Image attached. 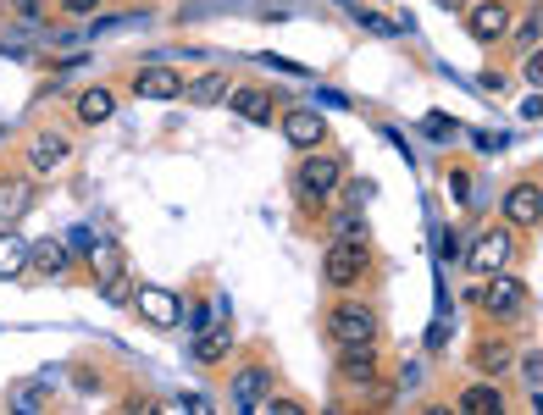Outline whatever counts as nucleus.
Segmentation results:
<instances>
[{
    "label": "nucleus",
    "instance_id": "f3484780",
    "mask_svg": "<svg viewBox=\"0 0 543 415\" xmlns=\"http://www.w3.org/2000/svg\"><path fill=\"white\" fill-rule=\"evenodd\" d=\"M67 261H73V255H67L61 238H39V244H28V266H39L45 277H61L67 272Z\"/></svg>",
    "mask_w": 543,
    "mask_h": 415
},
{
    "label": "nucleus",
    "instance_id": "dca6fc26",
    "mask_svg": "<svg viewBox=\"0 0 543 415\" xmlns=\"http://www.w3.org/2000/svg\"><path fill=\"white\" fill-rule=\"evenodd\" d=\"M228 72H200V78L194 83H183V95L178 100H194V106H222V100H228Z\"/></svg>",
    "mask_w": 543,
    "mask_h": 415
},
{
    "label": "nucleus",
    "instance_id": "6ab92c4d",
    "mask_svg": "<svg viewBox=\"0 0 543 415\" xmlns=\"http://www.w3.org/2000/svg\"><path fill=\"white\" fill-rule=\"evenodd\" d=\"M23 272H28V238L6 227V233H0V277L12 283V277H23Z\"/></svg>",
    "mask_w": 543,
    "mask_h": 415
},
{
    "label": "nucleus",
    "instance_id": "72a5a7b5",
    "mask_svg": "<svg viewBox=\"0 0 543 415\" xmlns=\"http://www.w3.org/2000/svg\"><path fill=\"white\" fill-rule=\"evenodd\" d=\"M449 189H455V200H460V205L471 200V178H466V172H455V183H449Z\"/></svg>",
    "mask_w": 543,
    "mask_h": 415
},
{
    "label": "nucleus",
    "instance_id": "a878e982",
    "mask_svg": "<svg viewBox=\"0 0 543 415\" xmlns=\"http://www.w3.org/2000/svg\"><path fill=\"white\" fill-rule=\"evenodd\" d=\"M100 294H106L111 305H122V299H133V294H139V288L128 283V272H117V277H111V283H100Z\"/></svg>",
    "mask_w": 543,
    "mask_h": 415
},
{
    "label": "nucleus",
    "instance_id": "f704fd0d",
    "mask_svg": "<svg viewBox=\"0 0 543 415\" xmlns=\"http://www.w3.org/2000/svg\"><path fill=\"white\" fill-rule=\"evenodd\" d=\"M261 61H266V67H278V72H289V78H300V72H305V67H294V61H283V56H261Z\"/></svg>",
    "mask_w": 543,
    "mask_h": 415
},
{
    "label": "nucleus",
    "instance_id": "c85d7f7f",
    "mask_svg": "<svg viewBox=\"0 0 543 415\" xmlns=\"http://www.w3.org/2000/svg\"><path fill=\"white\" fill-rule=\"evenodd\" d=\"M516 50H521V56H527V50H538V12L516 28Z\"/></svg>",
    "mask_w": 543,
    "mask_h": 415
},
{
    "label": "nucleus",
    "instance_id": "9d476101",
    "mask_svg": "<svg viewBox=\"0 0 543 415\" xmlns=\"http://www.w3.org/2000/svg\"><path fill=\"white\" fill-rule=\"evenodd\" d=\"M67 155H73V144H67V133H56V128H45V133L28 139V166H34V172H56Z\"/></svg>",
    "mask_w": 543,
    "mask_h": 415
},
{
    "label": "nucleus",
    "instance_id": "7ed1b4c3",
    "mask_svg": "<svg viewBox=\"0 0 543 415\" xmlns=\"http://www.w3.org/2000/svg\"><path fill=\"white\" fill-rule=\"evenodd\" d=\"M366 266H372V249H366V238H333V249L322 255V277L327 288H338V294H350L355 283L366 277Z\"/></svg>",
    "mask_w": 543,
    "mask_h": 415
},
{
    "label": "nucleus",
    "instance_id": "aec40b11",
    "mask_svg": "<svg viewBox=\"0 0 543 415\" xmlns=\"http://www.w3.org/2000/svg\"><path fill=\"white\" fill-rule=\"evenodd\" d=\"M111 111H117V95H111V89H100V83L78 95V122H89V128L111 122Z\"/></svg>",
    "mask_w": 543,
    "mask_h": 415
},
{
    "label": "nucleus",
    "instance_id": "412c9836",
    "mask_svg": "<svg viewBox=\"0 0 543 415\" xmlns=\"http://www.w3.org/2000/svg\"><path fill=\"white\" fill-rule=\"evenodd\" d=\"M460 410H466V415H483V410H505V393L494 388V377H483V382H471V388L460 393Z\"/></svg>",
    "mask_w": 543,
    "mask_h": 415
},
{
    "label": "nucleus",
    "instance_id": "20e7f679",
    "mask_svg": "<svg viewBox=\"0 0 543 415\" xmlns=\"http://www.w3.org/2000/svg\"><path fill=\"white\" fill-rule=\"evenodd\" d=\"M344 183V155H333V150H316V155H305V166H300V200L311 205H327V194Z\"/></svg>",
    "mask_w": 543,
    "mask_h": 415
},
{
    "label": "nucleus",
    "instance_id": "ddd939ff",
    "mask_svg": "<svg viewBox=\"0 0 543 415\" xmlns=\"http://www.w3.org/2000/svg\"><path fill=\"white\" fill-rule=\"evenodd\" d=\"M538 200H543L538 178L516 183V189L505 194V216H510V222H516V227H538Z\"/></svg>",
    "mask_w": 543,
    "mask_h": 415
},
{
    "label": "nucleus",
    "instance_id": "bb28decb",
    "mask_svg": "<svg viewBox=\"0 0 543 415\" xmlns=\"http://www.w3.org/2000/svg\"><path fill=\"white\" fill-rule=\"evenodd\" d=\"M521 377H527V393L538 399V382H543V355H538V349H527V360H521Z\"/></svg>",
    "mask_w": 543,
    "mask_h": 415
},
{
    "label": "nucleus",
    "instance_id": "5701e85b",
    "mask_svg": "<svg viewBox=\"0 0 543 415\" xmlns=\"http://www.w3.org/2000/svg\"><path fill=\"white\" fill-rule=\"evenodd\" d=\"M228 349H233V338H228V332H206V338L194 344V360H200V366H217V360L228 355Z\"/></svg>",
    "mask_w": 543,
    "mask_h": 415
},
{
    "label": "nucleus",
    "instance_id": "f257e3e1",
    "mask_svg": "<svg viewBox=\"0 0 543 415\" xmlns=\"http://www.w3.org/2000/svg\"><path fill=\"white\" fill-rule=\"evenodd\" d=\"M327 338H333L338 349H377L383 321H377V310L361 305V299H338V305L327 310Z\"/></svg>",
    "mask_w": 543,
    "mask_h": 415
},
{
    "label": "nucleus",
    "instance_id": "1a4fd4ad",
    "mask_svg": "<svg viewBox=\"0 0 543 415\" xmlns=\"http://www.w3.org/2000/svg\"><path fill=\"white\" fill-rule=\"evenodd\" d=\"M283 139H289L294 150H316V144L327 139V117L322 111H311V106L289 111V117H283Z\"/></svg>",
    "mask_w": 543,
    "mask_h": 415
},
{
    "label": "nucleus",
    "instance_id": "b1692460",
    "mask_svg": "<svg viewBox=\"0 0 543 415\" xmlns=\"http://www.w3.org/2000/svg\"><path fill=\"white\" fill-rule=\"evenodd\" d=\"M61 244H67V255H73V261H84L89 249H95V233H89V227H73V233L61 238Z\"/></svg>",
    "mask_w": 543,
    "mask_h": 415
},
{
    "label": "nucleus",
    "instance_id": "0eeeda50",
    "mask_svg": "<svg viewBox=\"0 0 543 415\" xmlns=\"http://www.w3.org/2000/svg\"><path fill=\"white\" fill-rule=\"evenodd\" d=\"M266 393H272V371H266V366H239V371H233V404H239L244 415L261 410Z\"/></svg>",
    "mask_w": 543,
    "mask_h": 415
},
{
    "label": "nucleus",
    "instance_id": "7c9ffc66",
    "mask_svg": "<svg viewBox=\"0 0 543 415\" xmlns=\"http://www.w3.org/2000/svg\"><path fill=\"white\" fill-rule=\"evenodd\" d=\"M61 12H67V17H95L100 0H61Z\"/></svg>",
    "mask_w": 543,
    "mask_h": 415
},
{
    "label": "nucleus",
    "instance_id": "a211bd4d",
    "mask_svg": "<svg viewBox=\"0 0 543 415\" xmlns=\"http://www.w3.org/2000/svg\"><path fill=\"white\" fill-rule=\"evenodd\" d=\"M84 261H89V272H95L100 283H111L117 272H128V255H122V249L111 244V238H95V249H89Z\"/></svg>",
    "mask_w": 543,
    "mask_h": 415
},
{
    "label": "nucleus",
    "instance_id": "f8f14e48",
    "mask_svg": "<svg viewBox=\"0 0 543 415\" xmlns=\"http://www.w3.org/2000/svg\"><path fill=\"white\" fill-rule=\"evenodd\" d=\"M133 95H139V100H178L183 95V78L172 67H145L139 78H133Z\"/></svg>",
    "mask_w": 543,
    "mask_h": 415
},
{
    "label": "nucleus",
    "instance_id": "f03ea898",
    "mask_svg": "<svg viewBox=\"0 0 543 415\" xmlns=\"http://www.w3.org/2000/svg\"><path fill=\"white\" fill-rule=\"evenodd\" d=\"M527 294H532V288L521 283V277H510V272H483V288L471 294V305L483 310V316H494V321H516L521 310H527Z\"/></svg>",
    "mask_w": 543,
    "mask_h": 415
},
{
    "label": "nucleus",
    "instance_id": "39448f33",
    "mask_svg": "<svg viewBox=\"0 0 543 415\" xmlns=\"http://www.w3.org/2000/svg\"><path fill=\"white\" fill-rule=\"evenodd\" d=\"M510 28H516L510 0H483V6H466V34L477 39V45H499Z\"/></svg>",
    "mask_w": 543,
    "mask_h": 415
},
{
    "label": "nucleus",
    "instance_id": "2eb2a0df",
    "mask_svg": "<svg viewBox=\"0 0 543 415\" xmlns=\"http://www.w3.org/2000/svg\"><path fill=\"white\" fill-rule=\"evenodd\" d=\"M228 106H233V117H244V122H272V95H266V89H255V83L228 89Z\"/></svg>",
    "mask_w": 543,
    "mask_h": 415
},
{
    "label": "nucleus",
    "instance_id": "9b49d317",
    "mask_svg": "<svg viewBox=\"0 0 543 415\" xmlns=\"http://www.w3.org/2000/svg\"><path fill=\"white\" fill-rule=\"evenodd\" d=\"M34 211V178H0V222L12 227Z\"/></svg>",
    "mask_w": 543,
    "mask_h": 415
},
{
    "label": "nucleus",
    "instance_id": "c9c22d12",
    "mask_svg": "<svg viewBox=\"0 0 543 415\" xmlns=\"http://www.w3.org/2000/svg\"><path fill=\"white\" fill-rule=\"evenodd\" d=\"M438 12H466V0H438Z\"/></svg>",
    "mask_w": 543,
    "mask_h": 415
},
{
    "label": "nucleus",
    "instance_id": "2f4dec72",
    "mask_svg": "<svg viewBox=\"0 0 543 415\" xmlns=\"http://www.w3.org/2000/svg\"><path fill=\"white\" fill-rule=\"evenodd\" d=\"M471 139H477V150H505V139H499V133H483V128H477Z\"/></svg>",
    "mask_w": 543,
    "mask_h": 415
},
{
    "label": "nucleus",
    "instance_id": "393cba45",
    "mask_svg": "<svg viewBox=\"0 0 543 415\" xmlns=\"http://www.w3.org/2000/svg\"><path fill=\"white\" fill-rule=\"evenodd\" d=\"M45 399H50V393H45V382H39V388H34V382L12 388V404H17V410H34V404H45Z\"/></svg>",
    "mask_w": 543,
    "mask_h": 415
},
{
    "label": "nucleus",
    "instance_id": "473e14b6",
    "mask_svg": "<svg viewBox=\"0 0 543 415\" xmlns=\"http://www.w3.org/2000/svg\"><path fill=\"white\" fill-rule=\"evenodd\" d=\"M449 344V327L444 321H433V332H427V349H444Z\"/></svg>",
    "mask_w": 543,
    "mask_h": 415
},
{
    "label": "nucleus",
    "instance_id": "c756f323",
    "mask_svg": "<svg viewBox=\"0 0 543 415\" xmlns=\"http://www.w3.org/2000/svg\"><path fill=\"white\" fill-rule=\"evenodd\" d=\"M12 12L23 17L28 28H39V17H45V0H12Z\"/></svg>",
    "mask_w": 543,
    "mask_h": 415
},
{
    "label": "nucleus",
    "instance_id": "4be33fe9",
    "mask_svg": "<svg viewBox=\"0 0 543 415\" xmlns=\"http://www.w3.org/2000/svg\"><path fill=\"white\" fill-rule=\"evenodd\" d=\"M477 371H483V377H505L510 371V344H499V338L477 344Z\"/></svg>",
    "mask_w": 543,
    "mask_h": 415
},
{
    "label": "nucleus",
    "instance_id": "6e6552de",
    "mask_svg": "<svg viewBox=\"0 0 543 415\" xmlns=\"http://www.w3.org/2000/svg\"><path fill=\"white\" fill-rule=\"evenodd\" d=\"M139 316L150 321V327H178L183 321V299L172 294V288H139Z\"/></svg>",
    "mask_w": 543,
    "mask_h": 415
},
{
    "label": "nucleus",
    "instance_id": "423d86ee",
    "mask_svg": "<svg viewBox=\"0 0 543 415\" xmlns=\"http://www.w3.org/2000/svg\"><path fill=\"white\" fill-rule=\"evenodd\" d=\"M510 255H516V238H510L505 227H488V233H477V238H471L466 266H471L477 277H483V272H505V266H510Z\"/></svg>",
    "mask_w": 543,
    "mask_h": 415
},
{
    "label": "nucleus",
    "instance_id": "4468645a",
    "mask_svg": "<svg viewBox=\"0 0 543 415\" xmlns=\"http://www.w3.org/2000/svg\"><path fill=\"white\" fill-rule=\"evenodd\" d=\"M338 377L350 382V388H372L377 382V349H338Z\"/></svg>",
    "mask_w": 543,
    "mask_h": 415
},
{
    "label": "nucleus",
    "instance_id": "cd10ccee",
    "mask_svg": "<svg viewBox=\"0 0 543 415\" xmlns=\"http://www.w3.org/2000/svg\"><path fill=\"white\" fill-rule=\"evenodd\" d=\"M422 133H427V139H438V144H444V139H455V122H449V117H438V111H433V117H422Z\"/></svg>",
    "mask_w": 543,
    "mask_h": 415
}]
</instances>
